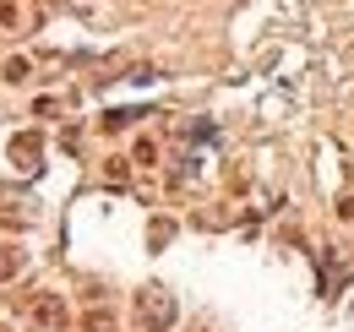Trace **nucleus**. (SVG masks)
<instances>
[{"mask_svg":"<svg viewBox=\"0 0 354 332\" xmlns=\"http://www.w3.org/2000/svg\"><path fill=\"white\" fill-rule=\"evenodd\" d=\"M136 316H142V332H169V322H175V299L164 289H147L142 299H136Z\"/></svg>","mask_w":354,"mask_h":332,"instance_id":"obj_1","label":"nucleus"},{"mask_svg":"<svg viewBox=\"0 0 354 332\" xmlns=\"http://www.w3.org/2000/svg\"><path fill=\"white\" fill-rule=\"evenodd\" d=\"M6 273H17V256H11V250H0V278H6Z\"/></svg>","mask_w":354,"mask_h":332,"instance_id":"obj_2","label":"nucleus"}]
</instances>
